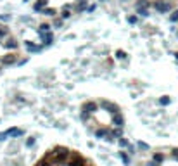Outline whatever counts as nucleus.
Here are the masks:
<instances>
[{
    "label": "nucleus",
    "mask_w": 178,
    "mask_h": 166,
    "mask_svg": "<svg viewBox=\"0 0 178 166\" xmlns=\"http://www.w3.org/2000/svg\"><path fill=\"white\" fill-rule=\"evenodd\" d=\"M45 5H47V0H38L35 4V11H42V9H45Z\"/></svg>",
    "instance_id": "0eeeda50"
},
{
    "label": "nucleus",
    "mask_w": 178,
    "mask_h": 166,
    "mask_svg": "<svg viewBox=\"0 0 178 166\" xmlns=\"http://www.w3.org/2000/svg\"><path fill=\"white\" fill-rule=\"evenodd\" d=\"M175 57H176V59H178V52H176V54H175Z\"/></svg>",
    "instance_id": "c85d7f7f"
},
{
    "label": "nucleus",
    "mask_w": 178,
    "mask_h": 166,
    "mask_svg": "<svg viewBox=\"0 0 178 166\" xmlns=\"http://www.w3.org/2000/svg\"><path fill=\"white\" fill-rule=\"evenodd\" d=\"M61 24H62V21H61V19H55V21H54V26H57V28H59Z\"/></svg>",
    "instance_id": "a878e982"
},
{
    "label": "nucleus",
    "mask_w": 178,
    "mask_h": 166,
    "mask_svg": "<svg viewBox=\"0 0 178 166\" xmlns=\"http://www.w3.org/2000/svg\"><path fill=\"white\" fill-rule=\"evenodd\" d=\"M100 107L106 109L107 113H113V114H116L119 111V107L116 106V104H113V102H109V101H100Z\"/></svg>",
    "instance_id": "f03ea898"
},
{
    "label": "nucleus",
    "mask_w": 178,
    "mask_h": 166,
    "mask_svg": "<svg viewBox=\"0 0 178 166\" xmlns=\"http://www.w3.org/2000/svg\"><path fill=\"white\" fill-rule=\"evenodd\" d=\"M159 104H161V106H168V104H169V97H161V99H159Z\"/></svg>",
    "instance_id": "ddd939ff"
},
{
    "label": "nucleus",
    "mask_w": 178,
    "mask_h": 166,
    "mask_svg": "<svg viewBox=\"0 0 178 166\" xmlns=\"http://www.w3.org/2000/svg\"><path fill=\"white\" fill-rule=\"evenodd\" d=\"M7 133H9V137H21L24 132L19 128H11V130H7Z\"/></svg>",
    "instance_id": "423d86ee"
},
{
    "label": "nucleus",
    "mask_w": 178,
    "mask_h": 166,
    "mask_svg": "<svg viewBox=\"0 0 178 166\" xmlns=\"http://www.w3.org/2000/svg\"><path fill=\"white\" fill-rule=\"evenodd\" d=\"M116 57H118V59H124V57H126V54H124L123 50H118V52H116Z\"/></svg>",
    "instance_id": "f3484780"
},
{
    "label": "nucleus",
    "mask_w": 178,
    "mask_h": 166,
    "mask_svg": "<svg viewBox=\"0 0 178 166\" xmlns=\"http://www.w3.org/2000/svg\"><path fill=\"white\" fill-rule=\"evenodd\" d=\"M95 109H97V104L95 102H86L85 106H83V111L85 113H93Z\"/></svg>",
    "instance_id": "39448f33"
},
{
    "label": "nucleus",
    "mask_w": 178,
    "mask_h": 166,
    "mask_svg": "<svg viewBox=\"0 0 178 166\" xmlns=\"http://www.w3.org/2000/svg\"><path fill=\"white\" fill-rule=\"evenodd\" d=\"M50 164H52V163H50L47 157H43L42 161H38V163H37V166H50Z\"/></svg>",
    "instance_id": "9d476101"
},
{
    "label": "nucleus",
    "mask_w": 178,
    "mask_h": 166,
    "mask_svg": "<svg viewBox=\"0 0 178 166\" xmlns=\"http://www.w3.org/2000/svg\"><path fill=\"white\" fill-rule=\"evenodd\" d=\"M138 147H140V149H144V150H147V149H149V145H147L145 142H138Z\"/></svg>",
    "instance_id": "412c9836"
},
{
    "label": "nucleus",
    "mask_w": 178,
    "mask_h": 166,
    "mask_svg": "<svg viewBox=\"0 0 178 166\" xmlns=\"http://www.w3.org/2000/svg\"><path fill=\"white\" fill-rule=\"evenodd\" d=\"M173 156H175V157H176V161H178V149L173 150Z\"/></svg>",
    "instance_id": "cd10ccee"
},
{
    "label": "nucleus",
    "mask_w": 178,
    "mask_h": 166,
    "mask_svg": "<svg viewBox=\"0 0 178 166\" xmlns=\"http://www.w3.org/2000/svg\"><path fill=\"white\" fill-rule=\"evenodd\" d=\"M26 145H28V147H31V145H35V139H30V140L26 142Z\"/></svg>",
    "instance_id": "b1692460"
},
{
    "label": "nucleus",
    "mask_w": 178,
    "mask_h": 166,
    "mask_svg": "<svg viewBox=\"0 0 178 166\" xmlns=\"http://www.w3.org/2000/svg\"><path fill=\"white\" fill-rule=\"evenodd\" d=\"M7 137H9V133H7V132H4V133H0V140L7 139Z\"/></svg>",
    "instance_id": "393cba45"
},
{
    "label": "nucleus",
    "mask_w": 178,
    "mask_h": 166,
    "mask_svg": "<svg viewBox=\"0 0 178 166\" xmlns=\"http://www.w3.org/2000/svg\"><path fill=\"white\" fill-rule=\"evenodd\" d=\"M0 64H2V61H0Z\"/></svg>",
    "instance_id": "c756f323"
},
{
    "label": "nucleus",
    "mask_w": 178,
    "mask_h": 166,
    "mask_svg": "<svg viewBox=\"0 0 178 166\" xmlns=\"http://www.w3.org/2000/svg\"><path fill=\"white\" fill-rule=\"evenodd\" d=\"M171 7H173V4L171 2H166V0H156V2H154V9H156L157 12H161V14L169 12Z\"/></svg>",
    "instance_id": "f257e3e1"
},
{
    "label": "nucleus",
    "mask_w": 178,
    "mask_h": 166,
    "mask_svg": "<svg viewBox=\"0 0 178 166\" xmlns=\"http://www.w3.org/2000/svg\"><path fill=\"white\" fill-rule=\"evenodd\" d=\"M71 12H69V7H64V11H62V17H69Z\"/></svg>",
    "instance_id": "6ab92c4d"
},
{
    "label": "nucleus",
    "mask_w": 178,
    "mask_h": 166,
    "mask_svg": "<svg viewBox=\"0 0 178 166\" xmlns=\"http://www.w3.org/2000/svg\"><path fill=\"white\" fill-rule=\"evenodd\" d=\"M43 14H47V16H55V11H54V9H45Z\"/></svg>",
    "instance_id": "dca6fc26"
},
{
    "label": "nucleus",
    "mask_w": 178,
    "mask_h": 166,
    "mask_svg": "<svg viewBox=\"0 0 178 166\" xmlns=\"http://www.w3.org/2000/svg\"><path fill=\"white\" fill-rule=\"evenodd\" d=\"M106 135H107V130H97V132H95V137H99V139H102Z\"/></svg>",
    "instance_id": "9b49d317"
},
{
    "label": "nucleus",
    "mask_w": 178,
    "mask_h": 166,
    "mask_svg": "<svg viewBox=\"0 0 178 166\" xmlns=\"http://www.w3.org/2000/svg\"><path fill=\"white\" fill-rule=\"evenodd\" d=\"M162 159H164V156L162 154H154V163H161Z\"/></svg>",
    "instance_id": "4468645a"
},
{
    "label": "nucleus",
    "mask_w": 178,
    "mask_h": 166,
    "mask_svg": "<svg viewBox=\"0 0 178 166\" xmlns=\"http://www.w3.org/2000/svg\"><path fill=\"white\" fill-rule=\"evenodd\" d=\"M119 145H121V147H130V144H128L126 139H119Z\"/></svg>",
    "instance_id": "2eb2a0df"
},
{
    "label": "nucleus",
    "mask_w": 178,
    "mask_h": 166,
    "mask_svg": "<svg viewBox=\"0 0 178 166\" xmlns=\"http://www.w3.org/2000/svg\"><path fill=\"white\" fill-rule=\"evenodd\" d=\"M113 123L116 125V126H119V128H121V126L124 125V118L119 113H116V114H114V118H113Z\"/></svg>",
    "instance_id": "20e7f679"
},
{
    "label": "nucleus",
    "mask_w": 178,
    "mask_h": 166,
    "mask_svg": "<svg viewBox=\"0 0 178 166\" xmlns=\"http://www.w3.org/2000/svg\"><path fill=\"white\" fill-rule=\"evenodd\" d=\"M0 19H2V21H9V19H11V16H4V14H2V16H0Z\"/></svg>",
    "instance_id": "bb28decb"
},
{
    "label": "nucleus",
    "mask_w": 178,
    "mask_h": 166,
    "mask_svg": "<svg viewBox=\"0 0 178 166\" xmlns=\"http://www.w3.org/2000/svg\"><path fill=\"white\" fill-rule=\"evenodd\" d=\"M121 159H123L124 164H128V163H130V157H128L126 154H124V152H121Z\"/></svg>",
    "instance_id": "a211bd4d"
},
{
    "label": "nucleus",
    "mask_w": 178,
    "mask_h": 166,
    "mask_svg": "<svg viewBox=\"0 0 178 166\" xmlns=\"http://www.w3.org/2000/svg\"><path fill=\"white\" fill-rule=\"evenodd\" d=\"M7 35V28H0V38Z\"/></svg>",
    "instance_id": "4be33fe9"
},
{
    "label": "nucleus",
    "mask_w": 178,
    "mask_h": 166,
    "mask_svg": "<svg viewBox=\"0 0 178 166\" xmlns=\"http://www.w3.org/2000/svg\"><path fill=\"white\" fill-rule=\"evenodd\" d=\"M169 21H171V23H176L178 21V9H176V11H173V14L169 16Z\"/></svg>",
    "instance_id": "f8f14e48"
},
{
    "label": "nucleus",
    "mask_w": 178,
    "mask_h": 166,
    "mask_svg": "<svg viewBox=\"0 0 178 166\" xmlns=\"http://www.w3.org/2000/svg\"><path fill=\"white\" fill-rule=\"evenodd\" d=\"M16 61H17V55H16V54H9V55H5V57L2 59V64L11 66V64H14Z\"/></svg>",
    "instance_id": "7ed1b4c3"
},
{
    "label": "nucleus",
    "mask_w": 178,
    "mask_h": 166,
    "mask_svg": "<svg viewBox=\"0 0 178 166\" xmlns=\"http://www.w3.org/2000/svg\"><path fill=\"white\" fill-rule=\"evenodd\" d=\"M128 23H131V24H135V23H137V17H135V16H130V17H128Z\"/></svg>",
    "instance_id": "5701e85b"
},
{
    "label": "nucleus",
    "mask_w": 178,
    "mask_h": 166,
    "mask_svg": "<svg viewBox=\"0 0 178 166\" xmlns=\"http://www.w3.org/2000/svg\"><path fill=\"white\" fill-rule=\"evenodd\" d=\"M26 48L30 50V52H40V47H37V45H33L31 42H26Z\"/></svg>",
    "instance_id": "6e6552de"
},
{
    "label": "nucleus",
    "mask_w": 178,
    "mask_h": 166,
    "mask_svg": "<svg viewBox=\"0 0 178 166\" xmlns=\"http://www.w3.org/2000/svg\"><path fill=\"white\" fill-rule=\"evenodd\" d=\"M49 24H42V26H40V31H42V33H45V31H49Z\"/></svg>",
    "instance_id": "aec40b11"
},
{
    "label": "nucleus",
    "mask_w": 178,
    "mask_h": 166,
    "mask_svg": "<svg viewBox=\"0 0 178 166\" xmlns=\"http://www.w3.org/2000/svg\"><path fill=\"white\" fill-rule=\"evenodd\" d=\"M4 47H7V48H16L17 47V42L11 38V40H7V42L4 43Z\"/></svg>",
    "instance_id": "1a4fd4ad"
}]
</instances>
